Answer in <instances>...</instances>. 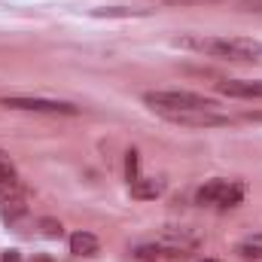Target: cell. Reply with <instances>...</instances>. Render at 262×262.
<instances>
[{
    "label": "cell",
    "instance_id": "obj_1",
    "mask_svg": "<svg viewBox=\"0 0 262 262\" xmlns=\"http://www.w3.org/2000/svg\"><path fill=\"white\" fill-rule=\"evenodd\" d=\"M177 46L195 49L201 55L238 61V64H262V43L250 37H180Z\"/></svg>",
    "mask_w": 262,
    "mask_h": 262
},
{
    "label": "cell",
    "instance_id": "obj_2",
    "mask_svg": "<svg viewBox=\"0 0 262 262\" xmlns=\"http://www.w3.org/2000/svg\"><path fill=\"white\" fill-rule=\"evenodd\" d=\"M143 104L152 113H165V110H216L213 98H204L195 92H180V89H159V92H146Z\"/></svg>",
    "mask_w": 262,
    "mask_h": 262
},
{
    "label": "cell",
    "instance_id": "obj_3",
    "mask_svg": "<svg viewBox=\"0 0 262 262\" xmlns=\"http://www.w3.org/2000/svg\"><path fill=\"white\" fill-rule=\"evenodd\" d=\"M156 244L165 247L171 256H183V253H192L201 247V235L189 226H165L156 235Z\"/></svg>",
    "mask_w": 262,
    "mask_h": 262
},
{
    "label": "cell",
    "instance_id": "obj_4",
    "mask_svg": "<svg viewBox=\"0 0 262 262\" xmlns=\"http://www.w3.org/2000/svg\"><path fill=\"white\" fill-rule=\"evenodd\" d=\"M3 107L12 110H28V113H55V116H76L79 107L67 104V101H52V98H25V95H12V98H0Z\"/></svg>",
    "mask_w": 262,
    "mask_h": 262
},
{
    "label": "cell",
    "instance_id": "obj_5",
    "mask_svg": "<svg viewBox=\"0 0 262 262\" xmlns=\"http://www.w3.org/2000/svg\"><path fill=\"white\" fill-rule=\"evenodd\" d=\"M159 116L168 119V122L195 125V128H220V125H229V116H223L216 110H165Z\"/></svg>",
    "mask_w": 262,
    "mask_h": 262
},
{
    "label": "cell",
    "instance_id": "obj_6",
    "mask_svg": "<svg viewBox=\"0 0 262 262\" xmlns=\"http://www.w3.org/2000/svg\"><path fill=\"white\" fill-rule=\"evenodd\" d=\"M220 92L229 98H259L262 101V79H226L220 82Z\"/></svg>",
    "mask_w": 262,
    "mask_h": 262
},
{
    "label": "cell",
    "instance_id": "obj_7",
    "mask_svg": "<svg viewBox=\"0 0 262 262\" xmlns=\"http://www.w3.org/2000/svg\"><path fill=\"white\" fill-rule=\"evenodd\" d=\"M165 192V180L162 177H134L131 180V195L134 198H156Z\"/></svg>",
    "mask_w": 262,
    "mask_h": 262
},
{
    "label": "cell",
    "instance_id": "obj_8",
    "mask_svg": "<svg viewBox=\"0 0 262 262\" xmlns=\"http://www.w3.org/2000/svg\"><path fill=\"white\" fill-rule=\"evenodd\" d=\"M70 253H76V256H95L98 253V238L92 232L70 235Z\"/></svg>",
    "mask_w": 262,
    "mask_h": 262
},
{
    "label": "cell",
    "instance_id": "obj_9",
    "mask_svg": "<svg viewBox=\"0 0 262 262\" xmlns=\"http://www.w3.org/2000/svg\"><path fill=\"white\" fill-rule=\"evenodd\" d=\"M95 18H140V15H149L146 9H128V6H98L92 9Z\"/></svg>",
    "mask_w": 262,
    "mask_h": 262
},
{
    "label": "cell",
    "instance_id": "obj_10",
    "mask_svg": "<svg viewBox=\"0 0 262 262\" xmlns=\"http://www.w3.org/2000/svg\"><path fill=\"white\" fill-rule=\"evenodd\" d=\"M226 183H229V180H220V177H216V180H207V183L198 189V204H220Z\"/></svg>",
    "mask_w": 262,
    "mask_h": 262
},
{
    "label": "cell",
    "instance_id": "obj_11",
    "mask_svg": "<svg viewBox=\"0 0 262 262\" xmlns=\"http://www.w3.org/2000/svg\"><path fill=\"white\" fill-rule=\"evenodd\" d=\"M238 253H241L244 259H262V232L244 238V241L238 244Z\"/></svg>",
    "mask_w": 262,
    "mask_h": 262
},
{
    "label": "cell",
    "instance_id": "obj_12",
    "mask_svg": "<svg viewBox=\"0 0 262 262\" xmlns=\"http://www.w3.org/2000/svg\"><path fill=\"white\" fill-rule=\"evenodd\" d=\"M21 213H25V204L18 198H3V204H0V220L3 223H15Z\"/></svg>",
    "mask_w": 262,
    "mask_h": 262
},
{
    "label": "cell",
    "instance_id": "obj_13",
    "mask_svg": "<svg viewBox=\"0 0 262 262\" xmlns=\"http://www.w3.org/2000/svg\"><path fill=\"white\" fill-rule=\"evenodd\" d=\"M0 180H18L15 177V165L6 152H0Z\"/></svg>",
    "mask_w": 262,
    "mask_h": 262
},
{
    "label": "cell",
    "instance_id": "obj_14",
    "mask_svg": "<svg viewBox=\"0 0 262 262\" xmlns=\"http://www.w3.org/2000/svg\"><path fill=\"white\" fill-rule=\"evenodd\" d=\"M40 229H43V235H49V238H61V223L58 220H40Z\"/></svg>",
    "mask_w": 262,
    "mask_h": 262
},
{
    "label": "cell",
    "instance_id": "obj_15",
    "mask_svg": "<svg viewBox=\"0 0 262 262\" xmlns=\"http://www.w3.org/2000/svg\"><path fill=\"white\" fill-rule=\"evenodd\" d=\"M238 6L244 12H253V15H262V0H238Z\"/></svg>",
    "mask_w": 262,
    "mask_h": 262
},
{
    "label": "cell",
    "instance_id": "obj_16",
    "mask_svg": "<svg viewBox=\"0 0 262 262\" xmlns=\"http://www.w3.org/2000/svg\"><path fill=\"white\" fill-rule=\"evenodd\" d=\"M125 171H128V180H134V177H137V152H134V149H131L128 159H125Z\"/></svg>",
    "mask_w": 262,
    "mask_h": 262
},
{
    "label": "cell",
    "instance_id": "obj_17",
    "mask_svg": "<svg viewBox=\"0 0 262 262\" xmlns=\"http://www.w3.org/2000/svg\"><path fill=\"white\" fill-rule=\"evenodd\" d=\"M3 262H21V256H18V250H9V253H6V259Z\"/></svg>",
    "mask_w": 262,
    "mask_h": 262
},
{
    "label": "cell",
    "instance_id": "obj_18",
    "mask_svg": "<svg viewBox=\"0 0 262 262\" xmlns=\"http://www.w3.org/2000/svg\"><path fill=\"white\" fill-rule=\"evenodd\" d=\"M162 3H210V0H162Z\"/></svg>",
    "mask_w": 262,
    "mask_h": 262
},
{
    "label": "cell",
    "instance_id": "obj_19",
    "mask_svg": "<svg viewBox=\"0 0 262 262\" xmlns=\"http://www.w3.org/2000/svg\"><path fill=\"white\" fill-rule=\"evenodd\" d=\"M204 262H213V259H204Z\"/></svg>",
    "mask_w": 262,
    "mask_h": 262
}]
</instances>
